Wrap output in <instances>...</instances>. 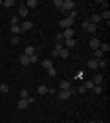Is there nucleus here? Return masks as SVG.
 <instances>
[{"instance_id": "4468645a", "label": "nucleus", "mask_w": 110, "mask_h": 123, "mask_svg": "<svg viewBox=\"0 0 110 123\" xmlns=\"http://www.w3.org/2000/svg\"><path fill=\"white\" fill-rule=\"evenodd\" d=\"M75 44H77L75 39H68V41H64V48H66V50H68V48H73Z\"/></svg>"}, {"instance_id": "1a4fd4ad", "label": "nucleus", "mask_w": 110, "mask_h": 123, "mask_svg": "<svg viewBox=\"0 0 110 123\" xmlns=\"http://www.w3.org/2000/svg\"><path fill=\"white\" fill-rule=\"evenodd\" d=\"M92 81H94V85H101V83L105 81V77H103V74H95Z\"/></svg>"}, {"instance_id": "f03ea898", "label": "nucleus", "mask_w": 110, "mask_h": 123, "mask_svg": "<svg viewBox=\"0 0 110 123\" xmlns=\"http://www.w3.org/2000/svg\"><path fill=\"white\" fill-rule=\"evenodd\" d=\"M75 9V2L73 0H63V9L61 11H73Z\"/></svg>"}, {"instance_id": "ddd939ff", "label": "nucleus", "mask_w": 110, "mask_h": 123, "mask_svg": "<svg viewBox=\"0 0 110 123\" xmlns=\"http://www.w3.org/2000/svg\"><path fill=\"white\" fill-rule=\"evenodd\" d=\"M18 62H20L22 66H28V64H29V57H26V55H20V57H18Z\"/></svg>"}, {"instance_id": "f257e3e1", "label": "nucleus", "mask_w": 110, "mask_h": 123, "mask_svg": "<svg viewBox=\"0 0 110 123\" xmlns=\"http://www.w3.org/2000/svg\"><path fill=\"white\" fill-rule=\"evenodd\" d=\"M83 30L88 31L90 35H92V33H95V31H97V24H92L90 20H84V22H83Z\"/></svg>"}, {"instance_id": "f3484780", "label": "nucleus", "mask_w": 110, "mask_h": 123, "mask_svg": "<svg viewBox=\"0 0 110 123\" xmlns=\"http://www.w3.org/2000/svg\"><path fill=\"white\" fill-rule=\"evenodd\" d=\"M2 6L9 9V7H15V6H17V2H15V0H6V2H2Z\"/></svg>"}, {"instance_id": "72a5a7b5", "label": "nucleus", "mask_w": 110, "mask_h": 123, "mask_svg": "<svg viewBox=\"0 0 110 123\" xmlns=\"http://www.w3.org/2000/svg\"><path fill=\"white\" fill-rule=\"evenodd\" d=\"M53 6H55L57 9H63V0H53Z\"/></svg>"}, {"instance_id": "dca6fc26", "label": "nucleus", "mask_w": 110, "mask_h": 123, "mask_svg": "<svg viewBox=\"0 0 110 123\" xmlns=\"http://www.w3.org/2000/svg\"><path fill=\"white\" fill-rule=\"evenodd\" d=\"M28 105H29V101H28V99H18V108H20V110L28 108Z\"/></svg>"}, {"instance_id": "58836bf2", "label": "nucleus", "mask_w": 110, "mask_h": 123, "mask_svg": "<svg viewBox=\"0 0 110 123\" xmlns=\"http://www.w3.org/2000/svg\"><path fill=\"white\" fill-rule=\"evenodd\" d=\"M70 18H75V17H77V11H75V9H73V11H70Z\"/></svg>"}, {"instance_id": "b1692460", "label": "nucleus", "mask_w": 110, "mask_h": 123, "mask_svg": "<svg viewBox=\"0 0 110 123\" xmlns=\"http://www.w3.org/2000/svg\"><path fill=\"white\" fill-rule=\"evenodd\" d=\"M99 50L105 53V51H108V50H110V44H108V42H101V44H99Z\"/></svg>"}, {"instance_id": "9d476101", "label": "nucleus", "mask_w": 110, "mask_h": 123, "mask_svg": "<svg viewBox=\"0 0 110 123\" xmlns=\"http://www.w3.org/2000/svg\"><path fill=\"white\" fill-rule=\"evenodd\" d=\"M22 55H26V57L35 55V48H33V46H26V50H24V53H22Z\"/></svg>"}, {"instance_id": "c85d7f7f", "label": "nucleus", "mask_w": 110, "mask_h": 123, "mask_svg": "<svg viewBox=\"0 0 110 123\" xmlns=\"http://www.w3.org/2000/svg\"><path fill=\"white\" fill-rule=\"evenodd\" d=\"M63 41H64L63 33H57V35H55V42H57V44H63Z\"/></svg>"}, {"instance_id": "4be33fe9", "label": "nucleus", "mask_w": 110, "mask_h": 123, "mask_svg": "<svg viewBox=\"0 0 110 123\" xmlns=\"http://www.w3.org/2000/svg\"><path fill=\"white\" fill-rule=\"evenodd\" d=\"M103 55H105V53H103L101 50H94V59H95V61H99V59H103Z\"/></svg>"}, {"instance_id": "423d86ee", "label": "nucleus", "mask_w": 110, "mask_h": 123, "mask_svg": "<svg viewBox=\"0 0 110 123\" xmlns=\"http://www.w3.org/2000/svg\"><path fill=\"white\" fill-rule=\"evenodd\" d=\"M28 7H26V4H18V17H22V18H24V17L28 15Z\"/></svg>"}, {"instance_id": "412c9836", "label": "nucleus", "mask_w": 110, "mask_h": 123, "mask_svg": "<svg viewBox=\"0 0 110 123\" xmlns=\"http://www.w3.org/2000/svg\"><path fill=\"white\" fill-rule=\"evenodd\" d=\"M70 88H72L70 81H61V90H70Z\"/></svg>"}, {"instance_id": "473e14b6", "label": "nucleus", "mask_w": 110, "mask_h": 123, "mask_svg": "<svg viewBox=\"0 0 110 123\" xmlns=\"http://www.w3.org/2000/svg\"><path fill=\"white\" fill-rule=\"evenodd\" d=\"M99 20H101V17H99V15H92V18H90V22H92V24H97Z\"/></svg>"}, {"instance_id": "393cba45", "label": "nucleus", "mask_w": 110, "mask_h": 123, "mask_svg": "<svg viewBox=\"0 0 110 123\" xmlns=\"http://www.w3.org/2000/svg\"><path fill=\"white\" fill-rule=\"evenodd\" d=\"M37 92L41 94V96H44V94H48V86H46V85H41V86H39V90H37Z\"/></svg>"}, {"instance_id": "4c0bfd02", "label": "nucleus", "mask_w": 110, "mask_h": 123, "mask_svg": "<svg viewBox=\"0 0 110 123\" xmlns=\"http://www.w3.org/2000/svg\"><path fill=\"white\" fill-rule=\"evenodd\" d=\"M86 92V88L83 86V85H81V86H77V94H84Z\"/></svg>"}, {"instance_id": "a878e982", "label": "nucleus", "mask_w": 110, "mask_h": 123, "mask_svg": "<svg viewBox=\"0 0 110 123\" xmlns=\"http://www.w3.org/2000/svg\"><path fill=\"white\" fill-rule=\"evenodd\" d=\"M48 75H50V77L57 75V68H55V66H50V68H48Z\"/></svg>"}, {"instance_id": "20e7f679", "label": "nucleus", "mask_w": 110, "mask_h": 123, "mask_svg": "<svg viewBox=\"0 0 110 123\" xmlns=\"http://www.w3.org/2000/svg\"><path fill=\"white\" fill-rule=\"evenodd\" d=\"M73 35H75L73 28H68V30H63V37H64V41H68V39H73Z\"/></svg>"}, {"instance_id": "ea45409f", "label": "nucleus", "mask_w": 110, "mask_h": 123, "mask_svg": "<svg viewBox=\"0 0 110 123\" xmlns=\"http://www.w3.org/2000/svg\"><path fill=\"white\" fill-rule=\"evenodd\" d=\"M68 92H70V96H73V94H77V88H73V86H72Z\"/></svg>"}, {"instance_id": "c9c22d12", "label": "nucleus", "mask_w": 110, "mask_h": 123, "mask_svg": "<svg viewBox=\"0 0 110 123\" xmlns=\"http://www.w3.org/2000/svg\"><path fill=\"white\" fill-rule=\"evenodd\" d=\"M35 62H39V57H37V53L29 57V64H35Z\"/></svg>"}, {"instance_id": "2eb2a0df", "label": "nucleus", "mask_w": 110, "mask_h": 123, "mask_svg": "<svg viewBox=\"0 0 110 123\" xmlns=\"http://www.w3.org/2000/svg\"><path fill=\"white\" fill-rule=\"evenodd\" d=\"M99 17H101V20H106V22H108V20H110V11L105 9L103 13H99Z\"/></svg>"}, {"instance_id": "e433bc0d", "label": "nucleus", "mask_w": 110, "mask_h": 123, "mask_svg": "<svg viewBox=\"0 0 110 123\" xmlns=\"http://www.w3.org/2000/svg\"><path fill=\"white\" fill-rule=\"evenodd\" d=\"M11 26H18V15H15L11 18Z\"/></svg>"}, {"instance_id": "f8f14e48", "label": "nucleus", "mask_w": 110, "mask_h": 123, "mask_svg": "<svg viewBox=\"0 0 110 123\" xmlns=\"http://www.w3.org/2000/svg\"><path fill=\"white\" fill-rule=\"evenodd\" d=\"M59 57H61V59H68L70 57V50H66V48L63 46V50L59 51Z\"/></svg>"}, {"instance_id": "aec40b11", "label": "nucleus", "mask_w": 110, "mask_h": 123, "mask_svg": "<svg viewBox=\"0 0 110 123\" xmlns=\"http://www.w3.org/2000/svg\"><path fill=\"white\" fill-rule=\"evenodd\" d=\"M106 66H108V62H106L105 59H99V61H97V68H101V70H106Z\"/></svg>"}, {"instance_id": "6e6552de", "label": "nucleus", "mask_w": 110, "mask_h": 123, "mask_svg": "<svg viewBox=\"0 0 110 123\" xmlns=\"http://www.w3.org/2000/svg\"><path fill=\"white\" fill-rule=\"evenodd\" d=\"M57 96H59V99H63V101H66V99H70V98H72L68 90H61V92H59Z\"/></svg>"}, {"instance_id": "f704fd0d", "label": "nucleus", "mask_w": 110, "mask_h": 123, "mask_svg": "<svg viewBox=\"0 0 110 123\" xmlns=\"http://www.w3.org/2000/svg\"><path fill=\"white\" fill-rule=\"evenodd\" d=\"M92 90H94V94H101V92H103V88H101V85H95V86L92 88Z\"/></svg>"}, {"instance_id": "7c9ffc66", "label": "nucleus", "mask_w": 110, "mask_h": 123, "mask_svg": "<svg viewBox=\"0 0 110 123\" xmlns=\"http://www.w3.org/2000/svg\"><path fill=\"white\" fill-rule=\"evenodd\" d=\"M18 96H20V99H28V98H29L28 90H20V92H18Z\"/></svg>"}, {"instance_id": "79ce46f5", "label": "nucleus", "mask_w": 110, "mask_h": 123, "mask_svg": "<svg viewBox=\"0 0 110 123\" xmlns=\"http://www.w3.org/2000/svg\"><path fill=\"white\" fill-rule=\"evenodd\" d=\"M0 6H2V0H0Z\"/></svg>"}, {"instance_id": "2f4dec72", "label": "nucleus", "mask_w": 110, "mask_h": 123, "mask_svg": "<svg viewBox=\"0 0 110 123\" xmlns=\"http://www.w3.org/2000/svg\"><path fill=\"white\" fill-rule=\"evenodd\" d=\"M11 44H20V37L13 35V37H11Z\"/></svg>"}, {"instance_id": "6ab92c4d", "label": "nucleus", "mask_w": 110, "mask_h": 123, "mask_svg": "<svg viewBox=\"0 0 110 123\" xmlns=\"http://www.w3.org/2000/svg\"><path fill=\"white\" fill-rule=\"evenodd\" d=\"M83 86L86 88V90H92V88H94L95 85H94V81H90V79H86V81L83 83Z\"/></svg>"}, {"instance_id": "a19ab883", "label": "nucleus", "mask_w": 110, "mask_h": 123, "mask_svg": "<svg viewBox=\"0 0 110 123\" xmlns=\"http://www.w3.org/2000/svg\"><path fill=\"white\" fill-rule=\"evenodd\" d=\"M90 123H105V121H101V119H97V121H90Z\"/></svg>"}, {"instance_id": "c756f323", "label": "nucleus", "mask_w": 110, "mask_h": 123, "mask_svg": "<svg viewBox=\"0 0 110 123\" xmlns=\"http://www.w3.org/2000/svg\"><path fill=\"white\" fill-rule=\"evenodd\" d=\"M41 64H42V66H44V68H46V70H48V68H50V66H53V62H52V61H48V59H44V61H42Z\"/></svg>"}, {"instance_id": "bb28decb", "label": "nucleus", "mask_w": 110, "mask_h": 123, "mask_svg": "<svg viewBox=\"0 0 110 123\" xmlns=\"http://www.w3.org/2000/svg\"><path fill=\"white\" fill-rule=\"evenodd\" d=\"M20 26H11V33H13V35H18V33H20Z\"/></svg>"}, {"instance_id": "cd10ccee", "label": "nucleus", "mask_w": 110, "mask_h": 123, "mask_svg": "<svg viewBox=\"0 0 110 123\" xmlns=\"http://www.w3.org/2000/svg\"><path fill=\"white\" fill-rule=\"evenodd\" d=\"M0 92H2V94H7V92H9V86H7L6 83H2V85H0Z\"/></svg>"}, {"instance_id": "5701e85b", "label": "nucleus", "mask_w": 110, "mask_h": 123, "mask_svg": "<svg viewBox=\"0 0 110 123\" xmlns=\"http://www.w3.org/2000/svg\"><path fill=\"white\" fill-rule=\"evenodd\" d=\"M88 68L90 70H97V61H95V59H90L88 61Z\"/></svg>"}, {"instance_id": "39448f33", "label": "nucleus", "mask_w": 110, "mask_h": 123, "mask_svg": "<svg viewBox=\"0 0 110 123\" xmlns=\"http://www.w3.org/2000/svg\"><path fill=\"white\" fill-rule=\"evenodd\" d=\"M99 44H101V41H99V39H95V37H92L90 42H88V46L92 48V50H99Z\"/></svg>"}, {"instance_id": "a211bd4d", "label": "nucleus", "mask_w": 110, "mask_h": 123, "mask_svg": "<svg viewBox=\"0 0 110 123\" xmlns=\"http://www.w3.org/2000/svg\"><path fill=\"white\" fill-rule=\"evenodd\" d=\"M37 6H39V4H37V0H28V2H26V7H28V9H35Z\"/></svg>"}, {"instance_id": "7ed1b4c3", "label": "nucleus", "mask_w": 110, "mask_h": 123, "mask_svg": "<svg viewBox=\"0 0 110 123\" xmlns=\"http://www.w3.org/2000/svg\"><path fill=\"white\" fill-rule=\"evenodd\" d=\"M61 28H63V30H68V28H73V18H70V17L63 18V20H61Z\"/></svg>"}, {"instance_id": "0eeeda50", "label": "nucleus", "mask_w": 110, "mask_h": 123, "mask_svg": "<svg viewBox=\"0 0 110 123\" xmlns=\"http://www.w3.org/2000/svg\"><path fill=\"white\" fill-rule=\"evenodd\" d=\"M31 28H33V22H29V20H24V22L20 24V30H22V31H29Z\"/></svg>"}, {"instance_id": "9b49d317", "label": "nucleus", "mask_w": 110, "mask_h": 123, "mask_svg": "<svg viewBox=\"0 0 110 123\" xmlns=\"http://www.w3.org/2000/svg\"><path fill=\"white\" fill-rule=\"evenodd\" d=\"M61 50H63V44H57V42H55V48L52 50V57H59V51Z\"/></svg>"}]
</instances>
